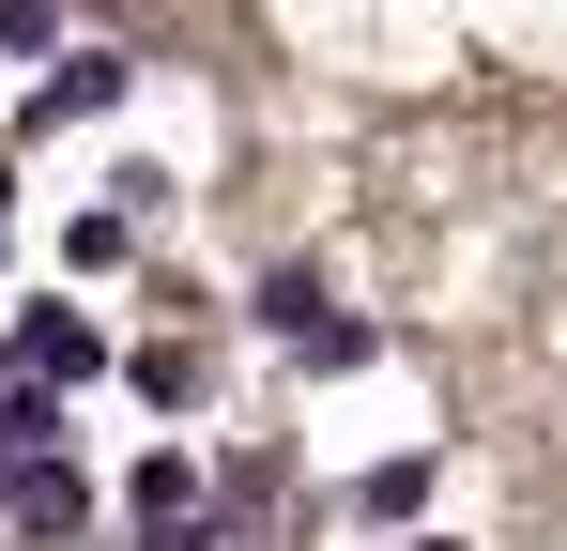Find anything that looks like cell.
Instances as JSON below:
<instances>
[{
    "label": "cell",
    "mask_w": 567,
    "mask_h": 551,
    "mask_svg": "<svg viewBox=\"0 0 567 551\" xmlns=\"http://www.w3.org/2000/svg\"><path fill=\"white\" fill-rule=\"evenodd\" d=\"M0 521H16V537H78V475L16 459V475H0Z\"/></svg>",
    "instance_id": "6da1fadb"
},
{
    "label": "cell",
    "mask_w": 567,
    "mask_h": 551,
    "mask_svg": "<svg viewBox=\"0 0 567 551\" xmlns=\"http://www.w3.org/2000/svg\"><path fill=\"white\" fill-rule=\"evenodd\" d=\"M0 246H16V184H0Z\"/></svg>",
    "instance_id": "8992f818"
},
{
    "label": "cell",
    "mask_w": 567,
    "mask_h": 551,
    "mask_svg": "<svg viewBox=\"0 0 567 551\" xmlns=\"http://www.w3.org/2000/svg\"><path fill=\"white\" fill-rule=\"evenodd\" d=\"M138 551H215V521H185V506H169V521H154Z\"/></svg>",
    "instance_id": "5b68a950"
},
{
    "label": "cell",
    "mask_w": 567,
    "mask_h": 551,
    "mask_svg": "<svg viewBox=\"0 0 567 551\" xmlns=\"http://www.w3.org/2000/svg\"><path fill=\"white\" fill-rule=\"evenodd\" d=\"M107 92H123V62H62V77L31 92V123H78V107H107Z\"/></svg>",
    "instance_id": "3957f363"
},
{
    "label": "cell",
    "mask_w": 567,
    "mask_h": 551,
    "mask_svg": "<svg viewBox=\"0 0 567 551\" xmlns=\"http://www.w3.org/2000/svg\"><path fill=\"white\" fill-rule=\"evenodd\" d=\"M47 15H62V0H0V46H47Z\"/></svg>",
    "instance_id": "277c9868"
},
{
    "label": "cell",
    "mask_w": 567,
    "mask_h": 551,
    "mask_svg": "<svg viewBox=\"0 0 567 551\" xmlns=\"http://www.w3.org/2000/svg\"><path fill=\"white\" fill-rule=\"evenodd\" d=\"M16 353H31V383H78V367L107 353V337L78 322V306H31V322H16Z\"/></svg>",
    "instance_id": "7a4b0ae2"
}]
</instances>
